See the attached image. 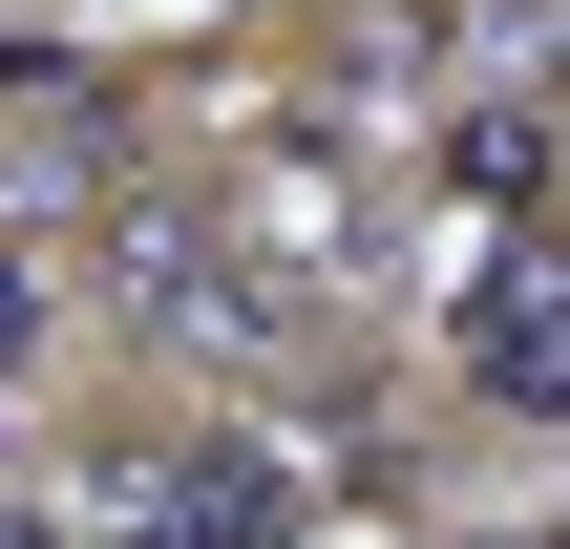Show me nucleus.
Returning a JSON list of instances; mask_svg holds the SVG:
<instances>
[{"label":"nucleus","mask_w":570,"mask_h":549,"mask_svg":"<svg viewBox=\"0 0 570 549\" xmlns=\"http://www.w3.org/2000/svg\"><path fill=\"white\" fill-rule=\"evenodd\" d=\"M0 549H85V508H42V487H0Z\"/></svg>","instance_id":"nucleus-4"},{"label":"nucleus","mask_w":570,"mask_h":549,"mask_svg":"<svg viewBox=\"0 0 570 549\" xmlns=\"http://www.w3.org/2000/svg\"><path fill=\"white\" fill-rule=\"evenodd\" d=\"M21 339H42V254H0V360H21Z\"/></svg>","instance_id":"nucleus-5"},{"label":"nucleus","mask_w":570,"mask_h":549,"mask_svg":"<svg viewBox=\"0 0 570 549\" xmlns=\"http://www.w3.org/2000/svg\"><path fill=\"white\" fill-rule=\"evenodd\" d=\"M444 148H465V190H508V212H529V190H550V106H529V63H508V85H487Z\"/></svg>","instance_id":"nucleus-3"},{"label":"nucleus","mask_w":570,"mask_h":549,"mask_svg":"<svg viewBox=\"0 0 570 549\" xmlns=\"http://www.w3.org/2000/svg\"><path fill=\"white\" fill-rule=\"evenodd\" d=\"M106 317H148V339H190V360H254V339H275V275H233L212 212H127V233H106Z\"/></svg>","instance_id":"nucleus-1"},{"label":"nucleus","mask_w":570,"mask_h":549,"mask_svg":"<svg viewBox=\"0 0 570 549\" xmlns=\"http://www.w3.org/2000/svg\"><path fill=\"white\" fill-rule=\"evenodd\" d=\"M444 360L487 381V423H550V233H508V254L444 296Z\"/></svg>","instance_id":"nucleus-2"}]
</instances>
